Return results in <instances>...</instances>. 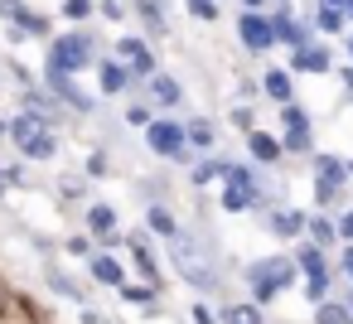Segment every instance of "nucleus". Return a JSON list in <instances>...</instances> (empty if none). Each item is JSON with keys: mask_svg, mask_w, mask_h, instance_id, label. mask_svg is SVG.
Wrapping results in <instances>:
<instances>
[{"mask_svg": "<svg viewBox=\"0 0 353 324\" xmlns=\"http://www.w3.org/2000/svg\"><path fill=\"white\" fill-rule=\"evenodd\" d=\"M174 266H179V276L189 281V285H199V290H213L218 285V271H213V261L203 256V247H194L189 237H174Z\"/></svg>", "mask_w": 353, "mask_h": 324, "instance_id": "1", "label": "nucleus"}, {"mask_svg": "<svg viewBox=\"0 0 353 324\" xmlns=\"http://www.w3.org/2000/svg\"><path fill=\"white\" fill-rule=\"evenodd\" d=\"M247 281H252V290H256L261 300H271L281 285L295 281V261H285V256H266V261L247 266Z\"/></svg>", "mask_w": 353, "mask_h": 324, "instance_id": "2", "label": "nucleus"}, {"mask_svg": "<svg viewBox=\"0 0 353 324\" xmlns=\"http://www.w3.org/2000/svg\"><path fill=\"white\" fill-rule=\"evenodd\" d=\"M88 63H92V39L88 34H63L54 44V54H49V73H63V78H68V68L78 73Z\"/></svg>", "mask_w": 353, "mask_h": 324, "instance_id": "3", "label": "nucleus"}, {"mask_svg": "<svg viewBox=\"0 0 353 324\" xmlns=\"http://www.w3.org/2000/svg\"><path fill=\"white\" fill-rule=\"evenodd\" d=\"M252 203H256V179H252V170L228 165V174H223V208H228V213H242V208H252Z\"/></svg>", "mask_w": 353, "mask_h": 324, "instance_id": "4", "label": "nucleus"}, {"mask_svg": "<svg viewBox=\"0 0 353 324\" xmlns=\"http://www.w3.org/2000/svg\"><path fill=\"white\" fill-rule=\"evenodd\" d=\"M237 34H242V44H247L252 54H266V49L276 44V30H271L266 15H242V20H237Z\"/></svg>", "mask_w": 353, "mask_h": 324, "instance_id": "5", "label": "nucleus"}, {"mask_svg": "<svg viewBox=\"0 0 353 324\" xmlns=\"http://www.w3.org/2000/svg\"><path fill=\"white\" fill-rule=\"evenodd\" d=\"M145 141H150V150H160V155H184V126H174V121H150V131H145Z\"/></svg>", "mask_w": 353, "mask_h": 324, "instance_id": "6", "label": "nucleus"}, {"mask_svg": "<svg viewBox=\"0 0 353 324\" xmlns=\"http://www.w3.org/2000/svg\"><path fill=\"white\" fill-rule=\"evenodd\" d=\"M319 184H314V194H319V203H334L339 199V184H343V165L339 160H329V155H319Z\"/></svg>", "mask_w": 353, "mask_h": 324, "instance_id": "7", "label": "nucleus"}, {"mask_svg": "<svg viewBox=\"0 0 353 324\" xmlns=\"http://www.w3.org/2000/svg\"><path fill=\"white\" fill-rule=\"evenodd\" d=\"M121 59L136 68V73H150V49L141 39H121Z\"/></svg>", "mask_w": 353, "mask_h": 324, "instance_id": "8", "label": "nucleus"}, {"mask_svg": "<svg viewBox=\"0 0 353 324\" xmlns=\"http://www.w3.org/2000/svg\"><path fill=\"white\" fill-rule=\"evenodd\" d=\"M271 30H276V39H285V44H295V49H305V39H300V25L290 20V10H281V15L271 20Z\"/></svg>", "mask_w": 353, "mask_h": 324, "instance_id": "9", "label": "nucleus"}, {"mask_svg": "<svg viewBox=\"0 0 353 324\" xmlns=\"http://www.w3.org/2000/svg\"><path fill=\"white\" fill-rule=\"evenodd\" d=\"M150 97H155L160 107H174V102H179V83L160 73V78H150Z\"/></svg>", "mask_w": 353, "mask_h": 324, "instance_id": "10", "label": "nucleus"}, {"mask_svg": "<svg viewBox=\"0 0 353 324\" xmlns=\"http://www.w3.org/2000/svg\"><path fill=\"white\" fill-rule=\"evenodd\" d=\"M44 131H49V126H44V117H34V112H25V117L15 121V141H20V145H30V141L44 136Z\"/></svg>", "mask_w": 353, "mask_h": 324, "instance_id": "11", "label": "nucleus"}, {"mask_svg": "<svg viewBox=\"0 0 353 324\" xmlns=\"http://www.w3.org/2000/svg\"><path fill=\"white\" fill-rule=\"evenodd\" d=\"M295 68H305V73H324V68H329V54H324V49H295Z\"/></svg>", "mask_w": 353, "mask_h": 324, "instance_id": "12", "label": "nucleus"}, {"mask_svg": "<svg viewBox=\"0 0 353 324\" xmlns=\"http://www.w3.org/2000/svg\"><path fill=\"white\" fill-rule=\"evenodd\" d=\"M92 276L107 281V285H121V261H117V256H97V261H92Z\"/></svg>", "mask_w": 353, "mask_h": 324, "instance_id": "13", "label": "nucleus"}, {"mask_svg": "<svg viewBox=\"0 0 353 324\" xmlns=\"http://www.w3.org/2000/svg\"><path fill=\"white\" fill-rule=\"evenodd\" d=\"M314 324H353V310H343V305H319V310H314Z\"/></svg>", "mask_w": 353, "mask_h": 324, "instance_id": "14", "label": "nucleus"}, {"mask_svg": "<svg viewBox=\"0 0 353 324\" xmlns=\"http://www.w3.org/2000/svg\"><path fill=\"white\" fill-rule=\"evenodd\" d=\"M223 319H228V324H261V310H256V305H228Z\"/></svg>", "mask_w": 353, "mask_h": 324, "instance_id": "15", "label": "nucleus"}, {"mask_svg": "<svg viewBox=\"0 0 353 324\" xmlns=\"http://www.w3.org/2000/svg\"><path fill=\"white\" fill-rule=\"evenodd\" d=\"M121 88H126V68L102 63V92H121Z\"/></svg>", "mask_w": 353, "mask_h": 324, "instance_id": "16", "label": "nucleus"}, {"mask_svg": "<svg viewBox=\"0 0 353 324\" xmlns=\"http://www.w3.org/2000/svg\"><path fill=\"white\" fill-rule=\"evenodd\" d=\"M266 97L290 102V78H285V73H266Z\"/></svg>", "mask_w": 353, "mask_h": 324, "instance_id": "17", "label": "nucleus"}, {"mask_svg": "<svg viewBox=\"0 0 353 324\" xmlns=\"http://www.w3.org/2000/svg\"><path fill=\"white\" fill-rule=\"evenodd\" d=\"M88 223H92V232H112V227H117V213H112L107 203H97V208L88 213Z\"/></svg>", "mask_w": 353, "mask_h": 324, "instance_id": "18", "label": "nucleus"}, {"mask_svg": "<svg viewBox=\"0 0 353 324\" xmlns=\"http://www.w3.org/2000/svg\"><path fill=\"white\" fill-rule=\"evenodd\" d=\"M54 150H59V145H54V136H49V131H44V136H34V141L25 145V155H34V160H49Z\"/></svg>", "mask_w": 353, "mask_h": 324, "instance_id": "19", "label": "nucleus"}, {"mask_svg": "<svg viewBox=\"0 0 353 324\" xmlns=\"http://www.w3.org/2000/svg\"><path fill=\"white\" fill-rule=\"evenodd\" d=\"M252 155H256V160H276V155H281V145H276L271 136H261V131H256V136H252Z\"/></svg>", "mask_w": 353, "mask_h": 324, "instance_id": "20", "label": "nucleus"}, {"mask_svg": "<svg viewBox=\"0 0 353 324\" xmlns=\"http://www.w3.org/2000/svg\"><path fill=\"white\" fill-rule=\"evenodd\" d=\"M314 20H319V30H329V34H339V30H343V10H334V6H324Z\"/></svg>", "mask_w": 353, "mask_h": 324, "instance_id": "21", "label": "nucleus"}, {"mask_svg": "<svg viewBox=\"0 0 353 324\" xmlns=\"http://www.w3.org/2000/svg\"><path fill=\"white\" fill-rule=\"evenodd\" d=\"M285 126H290V136H310V117L300 107H285Z\"/></svg>", "mask_w": 353, "mask_h": 324, "instance_id": "22", "label": "nucleus"}, {"mask_svg": "<svg viewBox=\"0 0 353 324\" xmlns=\"http://www.w3.org/2000/svg\"><path fill=\"white\" fill-rule=\"evenodd\" d=\"M271 227H276V232H300L305 218H300V213H271Z\"/></svg>", "mask_w": 353, "mask_h": 324, "instance_id": "23", "label": "nucleus"}, {"mask_svg": "<svg viewBox=\"0 0 353 324\" xmlns=\"http://www.w3.org/2000/svg\"><path fill=\"white\" fill-rule=\"evenodd\" d=\"M184 136H189L194 145H213V126H208V121H194V126H184Z\"/></svg>", "mask_w": 353, "mask_h": 324, "instance_id": "24", "label": "nucleus"}, {"mask_svg": "<svg viewBox=\"0 0 353 324\" xmlns=\"http://www.w3.org/2000/svg\"><path fill=\"white\" fill-rule=\"evenodd\" d=\"M324 290H329V281H324V271H310V281H305V295L324 305Z\"/></svg>", "mask_w": 353, "mask_h": 324, "instance_id": "25", "label": "nucleus"}, {"mask_svg": "<svg viewBox=\"0 0 353 324\" xmlns=\"http://www.w3.org/2000/svg\"><path fill=\"white\" fill-rule=\"evenodd\" d=\"M223 174H228V165H213V160H208V165L194 170V184H208V179H223Z\"/></svg>", "mask_w": 353, "mask_h": 324, "instance_id": "26", "label": "nucleus"}, {"mask_svg": "<svg viewBox=\"0 0 353 324\" xmlns=\"http://www.w3.org/2000/svg\"><path fill=\"white\" fill-rule=\"evenodd\" d=\"M121 295L136 300V305H150V300H155V285H121Z\"/></svg>", "mask_w": 353, "mask_h": 324, "instance_id": "27", "label": "nucleus"}, {"mask_svg": "<svg viewBox=\"0 0 353 324\" xmlns=\"http://www.w3.org/2000/svg\"><path fill=\"white\" fill-rule=\"evenodd\" d=\"M199 20H218V0H189Z\"/></svg>", "mask_w": 353, "mask_h": 324, "instance_id": "28", "label": "nucleus"}, {"mask_svg": "<svg viewBox=\"0 0 353 324\" xmlns=\"http://www.w3.org/2000/svg\"><path fill=\"white\" fill-rule=\"evenodd\" d=\"M88 10H92L88 0H63V15H68V20H88Z\"/></svg>", "mask_w": 353, "mask_h": 324, "instance_id": "29", "label": "nucleus"}, {"mask_svg": "<svg viewBox=\"0 0 353 324\" xmlns=\"http://www.w3.org/2000/svg\"><path fill=\"white\" fill-rule=\"evenodd\" d=\"M150 227H155V232H174V223H170L165 208H150Z\"/></svg>", "mask_w": 353, "mask_h": 324, "instance_id": "30", "label": "nucleus"}, {"mask_svg": "<svg viewBox=\"0 0 353 324\" xmlns=\"http://www.w3.org/2000/svg\"><path fill=\"white\" fill-rule=\"evenodd\" d=\"M339 232H343V237H353V213H343V218H339Z\"/></svg>", "mask_w": 353, "mask_h": 324, "instance_id": "31", "label": "nucleus"}, {"mask_svg": "<svg viewBox=\"0 0 353 324\" xmlns=\"http://www.w3.org/2000/svg\"><path fill=\"white\" fill-rule=\"evenodd\" d=\"M194 319H199V324H213V314H208V310H203V305H199V310H194Z\"/></svg>", "mask_w": 353, "mask_h": 324, "instance_id": "32", "label": "nucleus"}, {"mask_svg": "<svg viewBox=\"0 0 353 324\" xmlns=\"http://www.w3.org/2000/svg\"><path fill=\"white\" fill-rule=\"evenodd\" d=\"M343 271L353 276V247H343Z\"/></svg>", "mask_w": 353, "mask_h": 324, "instance_id": "33", "label": "nucleus"}, {"mask_svg": "<svg viewBox=\"0 0 353 324\" xmlns=\"http://www.w3.org/2000/svg\"><path fill=\"white\" fill-rule=\"evenodd\" d=\"M343 83H348V88H353V68H348V73H343Z\"/></svg>", "mask_w": 353, "mask_h": 324, "instance_id": "34", "label": "nucleus"}, {"mask_svg": "<svg viewBox=\"0 0 353 324\" xmlns=\"http://www.w3.org/2000/svg\"><path fill=\"white\" fill-rule=\"evenodd\" d=\"M247 6H261V0H247Z\"/></svg>", "mask_w": 353, "mask_h": 324, "instance_id": "35", "label": "nucleus"}, {"mask_svg": "<svg viewBox=\"0 0 353 324\" xmlns=\"http://www.w3.org/2000/svg\"><path fill=\"white\" fill-rule=\"evenodd\" d=\"M348 54H353V39H348Z\"/></svg>", "mask_w": 353, "mask_h": 324, "instance_id": "36", "label": "nucleus"}, {"mask_svg": "<svg viewBox=\"0 0 353 324\" xmlns=\"http://www.w3.org/2000/svg\"><path fill=\"white\" fill-rule=\"evenodd\" d=\"M0 189H6V179H0Z\"/></svg>", "mask_w": 353, "mask_h": 324, "instance_id": "37", "label": "nucleus"}, {"mask_svg": "<svg viewBox=\"0 0 353 324\" xmlns=\"http://www.w3.org/2000/svg\"><path fill=\"white\" fill-rule=\"evenodd\" d=\"M0 136H6V126H0Z\"/></svg>", "mask_w": 353, "mask_h": 324, "instance_id": "38", "label": "nucleus"}, {"mask_svg": "<svg viewBox=\"0 0 353 324\" xmlns=\"http://www.w3.org/2000/svg\"><path fill=\"white\" fill-rule=\"evenodd\" d=\"M348 10H353V0H348Z\"/></svg>", "mask_w": 353, "mask_h": 324, "instance_id": "39", "label": "nucleus"}, {"mask_svg": "<svg viewBox=\"0 0 353 324\" xmlns=\"http://www.w3.org/2000/svg\"><path fill=\"white\" fill-rule=\"evenodd\" d=\"M348 174H353V165H348Z\"/></svg>", "mask_w": 353, "mask_h": 324, "instance_id": "40", "label": "nucleus"}]
</instances>
